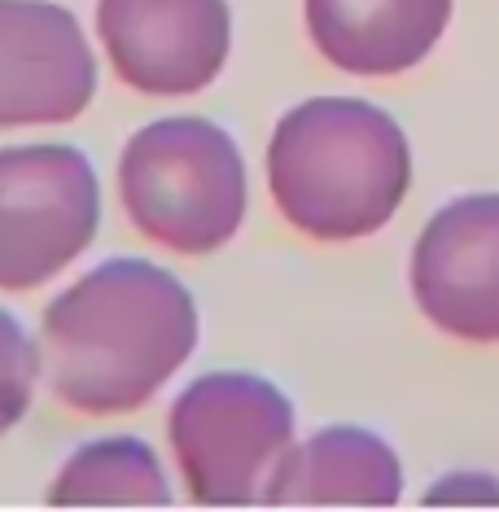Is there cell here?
<instances>
[{
    "instance_id": "cell-1",
    "label": "cell",
    "mask_w": 499,
    "mask_h": 512,
    "mask_svg": "<svg viewBox=\"0 0 499 512\" xmlns=\"http://www.w3.org/2000/svg\"><path fill=\"white\" fill-rule=\"evenodd\" d=\"M197 333V302L176 272L114 254L44 302L40 386L84 421L132 416L193 359Z\"/></svg>"
},
{
    "instance_id": "cell-2",
    "label": "cell",
    "mask_w": 499,
    "mask_h": 512,
    "mask_svg": "<svg viewBox=\"0 0 499 512\" xmlns=\"http://www.w3.org/2000/svg\"><path fill=\"white\" fill-rule=\"evenodd\" d=\"M268 193L294 232L346 246L381 232L412 193V145L390 110L364 97H307L268 141Z\"/></svg>"
},
{
    "instance_id": "cell-3",
    "label": "cell",
    "mask_w": 499,
    "mask_h": 512,
    "mask_svg": "<svg viewBox=\"0 0 499 512\" xmlns=\"http://www.w3.org/2000/svg\"><path fill=\"white\" fill-rule=\"evenodd\" d=\"M119 206L149 246L206 259L246 224L250 176L228 127L202 114H167L136 127L119 149Z\"/></svg>"
},
{
    "instance_id": "cell-4",
    "label": "cell",
    "mask_w": 499,
    "mask_h": 512,
    "mask_svg": "<svg viewBox=\"0 0 499 512\" xmlns=\"http://www.w3.org/2000/svg\"><path fill=\"white\" fill-rule=\"evenodd\" d=\"M294 403L276 381L241 368L193 377L167 412V447L193 508H254L294 451Z\"/></svg>"
},
{
    "instance_id": "cell-5",
    "label": "cell",
    "mask_w": 499,
    "mask_h": 512,
    "mask_svg": "<svg viewBox=\"0 0 499 512\" xmlns=\"http://www.w3.org/2000/svg\"><path fill=\"white\" fill-rule=\"evenodd\" d=\"M101 180L66 141L0 145V294H36L92 250Z\"/></svg>"
},
{
    "instance_id": "cell-6",
    "label": "cell",
    "mask_w": 499,
    "mask_h": 512,
    "mask_svg": "<svg viewBox=\"0 0 499 512\" xmlns=\"http://www.w3.org/2000/svg\"><path fill=\"white\" fill-rule=\"evenodd\" d=\"M92 27L114 79L149 101L197 97L232 57L228 0H97Z\"/></svg>"
},
{
    "instance_id": "cell-7",
    "label": "cell",
    "mask_w": 499,
    "mask_h": 512,
    "mask_svg": "<svg viewBox=\"0 0 499 512\" xmlns=\"http://www.w3.org/2000/svg\"><path fill=\"white\" fill-rule=\"evenodd\" d=\"M408 281L416 311L464 346H499V193H460L425 219Z\"/></svg>"
},
{
    "instance_id": "cell-8",
    "label": "cell",
    "mask_w": 499,
    "mask_h": 512,
    "mask_svg": "<svg viewBox=\"0 0 499 512\" xmlns=\"http://www.w3.org/2000/svg\"><path fill=\"white\" fill-rule=\"evenodd\" d=\"M97 53L57 0H0V136L66 127L97 101Z\"/></svg>"
},
{
    "instance_id": "cell-9",
    "label": "cell",
    "mask_w": 499,
    "mask_h": 512,
    "mask_svg": "<svg viewBox=\"0 0 499 512\" xmlns=\"http://www.w3.org/2000/svg\"><path fill=\"white\" fill-rule=\"evenodd\" d=\"M403 460L364 425H329L294 442L250 512H399Z\"/></svg>"
},
{
    "instance_id": "cell-10",
    "label": "cell",
    "mask_w": 499,
    "mask_h": 512,
    "mask_svg": "<svg viewBox=\"0 0 499 512\" xmlns=\"http://www.w3.org/2000/svg\"><path fill=\"white\" fill-rule=\"evenodd\" d=\"M451 5L456 0H303V18L329 66L359 79H390L438 49Z\"/></svg>"
},
{
    "instance_id": "cell-11",
    "label": "cell",
    "mask_w": 499,
    "mask_h": 512,
    "mask_svg": "<svg viewBox=\"0 0 499 512\" xmlns=\"http://www.w3.org/2000/svg\"><path fill=\"white\" fill-rule=\"evenodd\" d=\"M49 512H189L167 464L136 434L79 442L44 486Z\"/></svg>"
},
{
    "instance_id": "cell-12",
    "label": "cell",
    "mask_w": 499,
    "mask_h": 512,
    "mask_svg": "<svg viewBox=\"0 0 499 512\" xmlns=\"http://www.w3.org/2000/svg\"><path fill=\"white\" fill-rule=\"evenodd\" d=\"M40 390V346L9 307H0V438L27 421Z\"/></svg>"
},
{
    "instance_id": "cell-13",
    "label": "cell",
    "mask_w": 499,
    "mask_h": 512,
    "mask_svg": "<svg viewBox=\"0 0 499 512\" xmlns=\"http://www.w3.org/2000/svg\"><path fill=\"white\" fill-rule=\"evenodd\" d=\"M412 512H499V477L482 469H451L425 486Z\"/></svg>"
}]
</instances>
